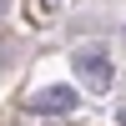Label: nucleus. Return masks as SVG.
I'll list each match as a JSON object with an SVG mask.
<instances>
[{
  "mask_svg": "<svg viewBox=\"0 0 126 126\" xmlns=\"http://www.w3.org/2000/svg\"><path fill=\"white\" fill-rule=\"evenodd\" d=\"M0 5H5V0H0Z\"/></svg>",
  "mask_w": 126,
  "mask_h": 126,
  "instance_id": "nucleus-4",
  "label": "nucleus"
},
{
  "mask_svg": "<svg viewBox=\"0 0 126 126\" xmlns=\"http://www.w3.org/2000/svg\"><path fill=\"white\" fill-rule=\"evenodd\" d=\"M71 66H76L81 86L86 91H111V50L106 46H76V56H71Z\"/></svg>",
  "mask_w": 126,
  "mask_h": 126,
  "instance_id": "nucleus-1",
  "label": "nucleus"
},
{
  "mask_svg": "<svg viewBox=\"0 0 126 126\" xmlns=\"http://www.w3.org/2000/svg\"><path fill=\"white\" fill-rule=\"evenodd\" d=\"M116 121H121V126H126V101H121V106H116Z\"/></svg>",
  "mask_w": 126,
  "mask_h": 126,
  "instance_id": "nucleus-3",
  "label": "nucleus"
},
{
  "mask_svg": "<svg viewBox=\"0 0 126 126\" xmlns=\"http://www.w3.org/2000/svg\"><path fill=\"white\" fill-rule=\"evenodd\" d=\"M81 106L76 86H35L25 96V116H71Z\"/></svg>",
  "mask_w": 126,
  "mask_h": 126,
  "instance_id": "nucleus-2",
  "label": "nucleus"
}]
</instances>
